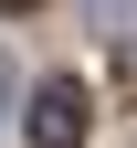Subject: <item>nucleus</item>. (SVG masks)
Masks as SVG:
<instances>
[{
	"label": "nucleus",
	"mask_w": 137,
	"mask_h": 148,
	"mask_svg": "<svg viewBox=\"0 0 137 148\" xmlns=\"http://www.w3.org/2000/svg\"><path fill=\"white\" fill-rule=\"evenodd\" d=\"M85 138H95V95L74 74H42L32 85V148H85Z\"/></svg>",
	"instance_id": "1"
},
{
	"label": "nucleus",
	"mask_w": 137,
	"mask_h": 148,
	"mask_svg": "<svg viewBox=\"0 0 137 148\" xmlns=\"http://www.w3.org/2000/svg\"><path fill=\"white\" fill-rule=\"evenodd\" d=\"M95 21H106V32H116V21H137V0H95Z\"/></svg>",
	"instance_id": "2"
},
{
	"label": "nucleus",
	"mask_w": 137,
	"mask_h": 148,
	"mask_svg": "<svg viewBox=\"0 0 137 148\" xmlns=\"http://www.w3.org/2000/svg\"><path fill=\"white\" fill-rule=\"evenodd\" d=\"M0 116H11V64H0Z\"/></svg>",
	"instance_id": "3"
},
{
	"label": "nucleus",
	"mask_w": 137,
	"mask_h": 148,
	"mask_svg": "<svg viewBox=\"0 0 137 148\" xmlns=\"http://www.w3.org/2000/svg\"><path fill=\"white\" fill-rule=\"evenodd\" d=\"M0 11H32V0H0Z\"/></svg>",
	"instance_id": "4"
}]
</instances>
